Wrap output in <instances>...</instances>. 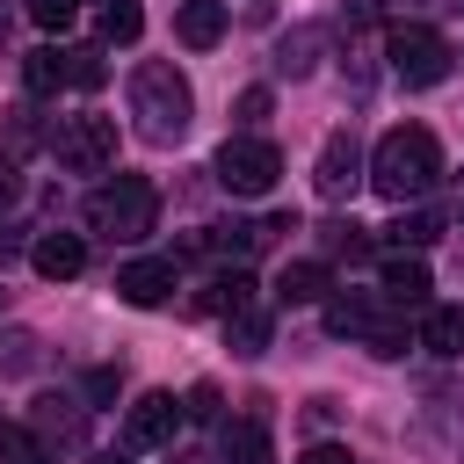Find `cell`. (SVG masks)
Listing matches in <instances>:
<instances>
[{
	"label": "cell",
	"instance_id": "obj_1",
	"mask_svg": "<svg viewBox=\"0 0 464 464\" xmlns=\"http://www.w3.org/2000/svg\"><path fill=\"white\" fill-rule=\"evenodd\" d=\"M435 181H442V145H435V130L399 123V130L377 138V152H370V188H377L384 203H413V196H428Z\"/></svg>",
	"mask_w": 464,
	"mask_h": 464
},
{
	"label": "cell",
	"instance_id": "obj_2",
	"mask_svg": "<svg viewBox=\"0 0 464 464\" xmlns=\"http://www.w3.org/2000/svg\"><path fill=\"white\" fill-rule=\"evenodd\" d=\"M130 116H138V138L145 145H174L188 130V116H196V94H188V80L167 58H145L130 72Z\"/></svg>",
	"mask_w": 464,
	"mask_h": 464
},
{
	"label": "cell",
	"instance_id": "obj_3",
	"mask_svg": "<svg viewBox=\"0 0 464 464\" xmlns=\"http://www.w3.org/2000/svg\"><path fill=\"white\" fill-rule=\"evenodd\" d=\"M152 218H160V188L145 181V174H116V181H102L94 196H87V225L102 232V239H145L152 232Z\"/></svg>",
	"mask_w": 464,
	"mask_h": 464
},
{
	"label": "cell",
	"instance_id": "obj_4",
	"mask_svg": "<svg viewBox=\"0 0 464 464\" xmlns=\"http://www.w3.org/2000/svg\"><path fill=\"white\" fill-rule=\"evenodd\" d=\"M210 174H218L225 196H268L276 174H283V152H276L268 138H225L218 160H210Z\"/></svg>",
	"mask_w": 464,
	"mask_h": 464
},
{
	"label": "cell",
	"instance_id": "obj_5",
	"mask_svg": "<svg viewBox=\"0 0 464 464\" xmlns=\"http://www.w3.org/2000/svg\"><path fill=\"white\" fill-rule=\"evenodd\" d=\"M384 58H392V80H406V87H435V80L457 65V51H450L435 29H420V22H413V29H392V36H384Z\"/></svg>",
	"mask_w": 464,
	"mask_h": 464
},
{
	"label": "cell",
	"instance_id": "obj_6",
	"mask_svg": "<svg viewBox=\"0 0 464 464\" xmlns=\"http://www.w3.org/2000/svg\"><path fill=\"white\" fill-rule=\"evenodd\" d=\"M51 152H58L65 174H109L116 167V123L109 116H65L58 138H51Z\"/></svg>",
	"mask_w": 464,
	"mask_h": 464
},
{
	"label": "cell",
	"instance_id": "obj_7",
	"mask_svg": "<svg viewBox=\"0 0 464 464\" xmlns=\"http://www.w3.org/2000/svg\"><path fill=\"white\" fill-rule=\"evenodd\" d=\"M326 326L334 334H355V341H370L377 355H406V326H392L362 290H341V297H326Z\"/></svg>",
	"mask_w": 464,
	"mask_h": 464
},
{
	"label": "cell",
	"instance_id": "obj_8",
	"mask_svg": "<svg viewBox=\"0 0 464 464\" xmlns=\"http://www.w3.org/2000/svg\"><path fill=\"white\" fill-rule=\"evenodd\" d=\"M355 181H370L355 130H326V145H319V160H312V188H319L326 203H348V196H355Z\"/></svg>",
	"mask_w": 464,
	"mask_h": 464
},
{
	"label": "cell",
	"instance_id": "obj_9",
	"mask_svg": "<svg viewBox=\"0 0 464 464\" xmlns=\"http://www.w3.org/2000/svg\"><path fill=\"white\" fill-rule=\"evenodd\" d=\"M181 420H188V406H181L174 392H145V399H130V413H123V442H130V450H167Z\"/></svg>",
	"mask_w": 464,
	"mask_h": 464
},
{
	"label": "cell",
	"instance_id": "obj_10",
	"mask_svg": "<svg viewBox=\"0 0 464 464\" xmlns=\"http://www.w3.org/2000/svg\"><path fill=\"white\" fill-rule=\"evenodd\" d=\"M116 297L138 304V312L167 304V297H174V261H160V254H152V261H123V268H116Z\"/></svg>",
	"mask_w": 464,
	"mask_h": 464
},
{
	"label": "cell",
	"instance_id": "obj_11",
	"mask_svg": "<svg viewBox=\"0 0 464 464\" xmlns=\"http://www.w3.org/2000/svg\"><path fill=\"white\" fill-rule=\"evenodd\" d=\"M29 261H36L44 283H72V276L87 268V239H80V232H44V239L29 246Z\"/></svg>",
	"mask_w": 464,
	"mask_h": 464
},
{
	"label": "cell",
	"instance_id": "obj_12",
	"mask_svg": "<svg viewBox=\"0 0 464 464\" xmlns=\"http://www.w3.org/2000/svg\"><path fill=\"white\" fill-rule=\"evenodd\" d=\"M428 290H435V283H428V261H420V254H392V261H384V304L428 312Z\"/></svg>",
	"mask_w": 464,
	"mask_h": 464
},
{
	"label": "cell",
	"instance_id": "obj_13",
	"mask_svg": "<svg viewBox=\"0 0 464 464\" xmlns=\"http://www.w3.org/2000/svg\"><path fill=\"white\" fill-rule=\"evenodd\" d=\"M326 290H334L326 261H283V276H276V304H319Z\"/></svg>",
	"mask_w": 464,
	"mask_h": 464
},
{
	"label": "cell",
	"instance_id": "obj_14",
	"mask_svg": "<svg viewBox=\"0 0 464 464\" xmlns=\"http://www.w3.org/2000/svg\"><path fill=\"white\" fill-rule=\"evenodd\" d=\"M174 36H181L188 51H210V44L225 36V0H181V7H174Z\"/></svg>",
	"mask_w": 464,
	"mask_h": 464
},
{
	"label": "cell",
	"instance_id": "obj_15",
	"mask_svg": "<svg viewBox=\"0 0 464 464\" xmlns=\"http://www.w3.org/2000/svg\"><path fill=\"white\" fill-rule=\"evenodd\" d=\"M22 80H29V94H58V87H72V51L36 44V51L22 58Z\"/></svg>",
	"mask_w": 464,
	"mask_h": 464
},
{
	"label": "cell",
	"instance_id": "obj_16",
	"mask_svg": "<svg viewBox=\"0 0 464 464\" xmlns=\"http://www.w3.org/2000/svg\"><path fill=\"white\" fill-rule=\"evenodd\" d=\"M218 464H268V428L261 420H225L218 428Z\"/></svg>",
	"mask_w": 464,
	"mask_h": 464
},
{
	"label": "cell",
	"instance_id": "obj_17",
	"mask_svg": "<svg viewBox=\"0 0 464 464\" xmlns=\"http://www.w3.org/2000/svg\"><path fill=\"white\" fill-rule=\"evenodd\" d=\"M420 348L428 355H464V304H428L420 312Z\"/></svg>",
	"mask_w": 464,
	"mask_h": 464
},
{
	"label": "cell",
	"instance_id": "obj_18",
	"mask_svg": "<svg viewBox=\"0 0 464 464\" xmlns=\"http://www.w3.org/2000/svg\"><path fill=\"white\" fill-rule=\"evenodd\" d=\"M384 232H392V246H399V254H406V246L420 254V246H435V239H442V210H406V203H399V218H392Z\"/></svg>",
	"mask_w": 464,
	"mask_h": 464
},
{
	"label": "cell",
	"instance_id": "obj_19",
	"mask_svg": "<svg viewBox=\"0 0 464 464\" xmlns=\"http://www.w3.org/2000/svg\"><path fill=\"white\" fill-rule=\"evenodd\" d=\"M225 348H232V355H261V348H268V312H261V304L225 312Z\"/></svg>",
	"mask_w": 464,
	"mask_h": 464
},
{
	"label": "cell",
	"instance_id": "obj_20",
	"mask_svg": "<svg viewBox=\"0 0 464 464\" xmlns=\"http://www.w3.org/2000/svg\"><path fill=\"white\" fill-rule=\"evenodd\" d=\"M102 44H138L145 36V14H138V0H102Z\"/></svg>",
	"mask_w": 464,
	"mask_h": 464
},
{
	"label": "cell",
	"instance_id": "obj_21",
	"mask_svg": "<svg viewBox=\"0 0 464 464\" xmlns=\"http://www.w3.org/2000/svg\"><path fill=\"white\" fill-rule=\"evenodd\" d=\"M196 304L225 319V312H239V304H254V276H246V268H232V276H218V283H210V290H203Z\"/></svg>",
	"mask_w": 464,
	"mask_h": 464
},
{
	"label": "cell",
	"instance_id": "obj_22",
	"mask_svg": "<svg viewBox=\"0 0 464 464\" xmlns=\"http://www.w3.org/2000/svg\"><path fill=\"white\" fill-rule=\"evenodd\" d=\"M0 464H58V457H51L44 435H29V428H0Z\"/></svg>",
	"mask_w": 464,
	"mask_h": 464
},
{
	"label": "cell",
	"instance_id": "obj_23",
	"mask_svg": "<svg viewBox=\"0 0 464 464\" xmlns=\"http://www.w3.org/2000/svg\"><path fill=\"white\" fill-rule=\"evenodd\" d=\"M326 254H348V261H362V254H370V232H362L355 218H334V225H326Z\"/></svg>",
	"mask_w": 464,
	"mask_h": 464
},
{
	"label": "cell",
	"instance_id": "obj_24",
	"mask_svg": "<svg viewBox=\"0 0 464 464\" xmlns=\"http://www.w3.org/2000/svg\"><path fill=\"white\" fill-rule=\"evenodd\" d=\"M22 7L36 29H72V14H80V0H22Z\"/></svg>",
	"mask_w": 464,
	"mask_h": 464
},
{
	"label": "cell",
	"instance_id": "obj_25",
	"mask_svg": "<svg viewBox=\"0 0 464 464\" xmlns=\"http://www.w3.org/2000/svg\"><path fill=\"white\" fill-rule=\"evenodd\" d=\"M232 123H239V130H261V123H268V87H246V94L232 102Z\"/></svg>",
	"mask_w": 464,
	"mask_h": 464
},
{
	"label": "cell",
	"instance_id": "obj_26",
	"mask_svg": "<svg viewBox=\"0 0 464 464\" xmlns=\"http://www.w3.org/2000/svg\"><path fill=\"white\" fill-rule=\"evenodd\" d=\"M312 44H319L312 29H304V36H283V58H276V65H283L290 80H297V72H312Z\"/></svg>",
	"mask_w": 464,
	"mask_h": 464
},
{
	"label": "cell",
	"instance_id": "obj_27",
	"mask_svg": "<svg viewBox=\"0 0 464 464\" xmlns=\"http://www.w3.org/2000/svg\"><path fill=\"white\" fill-rule=\"evenodd\" d=\"M102 80H109L102 51H94V44H80V51H72V87H102Z\"/></svg>",
	"mask_w": 464,
	"mask_h": 464
},
{
	"label": "cell",
	"instance_id": "obj_28",
	"mask_svg": "<svg viewBox=\"0 0 464 464\" xmlns=\"http://www.w3.org/2000/svg\"><path fill=\"white\" fill-rule=\"evenodd\" d=\"M181 406H188V420H218V384H196Z\"/></svg>",
	"mask_w": 464,
	"mask_h": 464
},
{
	"label": "cell",
	"instance_id": "obj_29",
	"mask_svg": "<svg viewBox=\"0 0 464 464\" xmlns=\"http://www.w3.org/2000/svg\"><path fill=\"white\" fill-rule=\"evenodd\" d=\"M36 362V334H7V370H29Z\"/></svg>",
	"mask_w": 464,
	"mask_h": 464
},
{
	"label": "cell",
	"instance_id": "obj_30",
	"mask_svg": "<svg viewBox=\"0 0 464 464\" xmlns=\"http://www.w3.org/2000/svg\"><path fill=\"white\" fill-rule=\"evenodd\" d=\"M116 392H123V377H116V370H94V377H87V399H102V406H109Z\"/></svg>",
	"mask_w": 464,
	"mask_h": 464
},
{
	"label": "cell",
	"instance_id": "obj_31",
	"mask_svg": "<svg viewBox=\"0 0 464 464\" xmlns=\"http://www.w3.org/2000/svg\"><path fill=\"white\" fill-rule=\"evenodd\" d=\"M297 464H355V457H348V450H341V442H312V450H304V457H297Z\"/></svg>",
	"mask_w": 464,
	"mask_h": 464
},
{
	"label": "cell",
	"instance_id": "obj_32",
	"mask_svg": "<svg viewBox=\"0 0 464 464\" xmlns=\"http://www.w3.org/2000/svg\"><path fill=\"white\" fill-rule=\"evenodd\" d=\"M14 196H22V167H14V160H0V210H7Z\"/></svg>",
	"mask_w": 464,
	"mask_h": 464
},
{
	"label": "cell",
	"instance_id": "obj_33",
	"mask_svg": "<svg viewBox=\"0 0 464 464\" xmlns=\"http://www.w3.org/2000/svg\"><path fill=\"white\" fill-rule=\"evenodd\" d=\"M14 254H22V232H14V225H0V261H14Z\"/></svg>",
	"mask_w": 464,
	"mask_h": 464
},
{
	"label": "cell",
	"instance_id": "obj_34",
	"mask_svg": "<svg viewBox=\"0 0 464 464\" xmlns=\"http://www.w3.org/2000/svg\"><path fill=\"white\" fill-rule=\"evenodd\" d=\"M450 218H464V181H457V188H450Z\"/></svg>",
	"mask_w": 464,
	"mask_h": 464
},
{
	"label": "cell",
	"instance_id": "obj_35",
	"mask_svg": "<svg viewBox=\"0 0 464 464\" xmlns=\"http://www.w3.org/2000/svg\"><path fill=\"white\" fill-rule=\"evenodd\" d=\"M174 464H210V457H174Z\"/></svg>",
	"mask_w": 464,
	"mask_h": 464
},
{
	"label": "cell",
	"instance_id": "obj_36",
	"mask_svg": "<svg viewBox=\"0 0 464 464\" xmlns=\"http://www.w3.org/2000/svg\"><path fill=\"white\" fill-rule=\"evenodd\" d=\"M94 464H123V457H94Z\"/></svg>",
	"mask_w": 464,
	"mask_h": 464
},
{
	"label": "cell",
	"instance_id": "obj_37",
	"mask_svg": "<svg viewBox=\"0 0 464 464\" xmlns=\"http://www.w3.org/2000/svg\"><path fill=\"white\" fill-rule=\"evenodd\" d=\"M0 22H7V0H0Z\"/></svg>",
	"mask_w": 464,
	"mask_h": 464
}]
</instances>
